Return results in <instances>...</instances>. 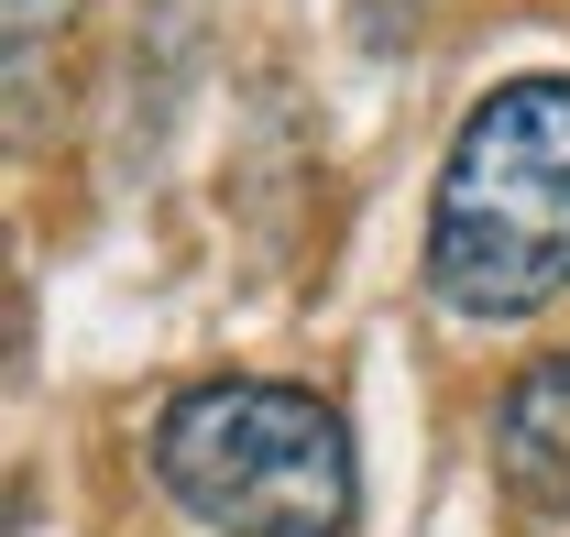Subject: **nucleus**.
Instances as JSON below:
<instances>
[{"label":"nucleus","instance_id":"nucleus-1","mask_svg":"<svg viewBox=\"0 0 570 537\" xmlns=\"http://www.w3.org/2000/svg\"><path fill=\"white\" fill-rule=\"evenodd\" d=\"M428 296L472 330L570 296V77H504L428 187Z\"/></svg>","mask_w":570,"mask_h":537},{"label":"nucleus","instance_id":"nucleus-2","mask_svg":"<svg viewBox=\"0 0 570 537\" xmlns=\"http://www.w3.org/2000/svg\"><path fill=\"white\" fill-rule=\"evenodd\" d=\"M154 482L209 537H352L362 461L341 406L307 384L219 373L154 406Z\"/></svg>","mask_w":570,"mask_h":537},{"label":"nucleus","instance_id":"nucleus-3","mask_svg":"<svg viewBox=\"0 0 570 537\" xmlns=\"http://www.w3.org/2000/svg\"><path fill=\"white\" fill-rule=\"evenodd\" d=\"M494 482L527 516H570V351H538L494 396Z\"/></svg>","mask_w":570,"mask_h":537},{"label":"nucleus","instance_id":"nucleus-4","mask_svg":"<svg viewBox=\"0 0 570 537\" xmlns=\"http://www.w3.org/2000/svg\"><path fill=\"white\" fill-rule=\"evenodd\" d=\"M77 0H0V22H11V45H33V33H56Z\"/></svg>","mask_w":570,"mask_h":537}]
</instances>
